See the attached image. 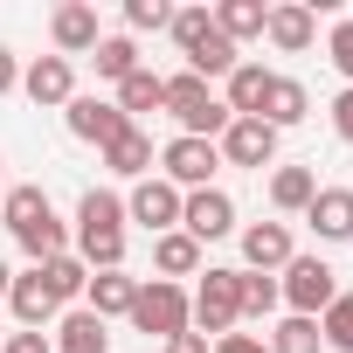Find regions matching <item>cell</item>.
<instances>
[{
	"label": "cell",
	"mask_w": 353,
	"mask_h": 353,
	"mask_svg": "<svg viewBox=\"0 0 353 353\" xmlns=\"http://www.w3.org/2000/svg\"><path fill=\"white\" fill-rule=\"evenodd\" d=\"M49 42H56V56H63V63L90 56V49L104 42V28H97V8H83V0H63V8L49 14Z\"/></svg>",
	"instance_id": "cell-13"
},
{
	"label": "cell",
	"mask_w": 353,
	"mask_h": 353,
	"mask_svg": "<svg viewBox=\"0 0 353 353\" xmlns=\"http://www.w3.org/2000/svg\"><path fill=\"white\" fill-rule=\"evenodd\" d=\"M132 298H139V277H125V270H90V284H83V312H97V319H132Z\"/></svg>",
	"instance_id": "cell-19"
},
{
	"label": "cell",
	"mask_w": 353,
	"mask_h": 353,
	"mask_svg": "<svg viewBox=\"0 0 353 353\" xmlns=\"http://www.w3.org/2000/svg\"><path fill=\"white\" fill-rule=\"evenodd\" d=\"M222 166V145L215 139H166L159 145V181H173L181 194H201Z\"/></svg>",
	"instance_id": "cell-7"
},
{
	"label": "cell",
	"mask_w": 353,
	"mask_h": 353,
	"mask_svg": "<svg viewBox=\"0 0 353 353\" xmlns=\"http://www.w3.org/2000/svg\"><path fill=\"white\" fill-rule=\"evenodd\" d=\"M319 339H325L332 353H353V291H339V298L319 312Z\"/></svg>",
	"instance_id": "cell-30"
},
{
	"label": "cell",
	"mask_w": 353,
	"mask_h": 353,
	"mask_svg": "<svg viewBox=\"0 0 353 353\" xmlns=\"http://www.w3.org/2000/svg\"><path fill=\"white\" fill-rule=\"evenodd\" d=\"M305 222H312L319 243H353V188H319Z\"/></svg>",
	"instance_id": "cell-18"
},
{
	"label": "cell",
	"mask_w": 353,
	"mask_h": 353,
	"mask_svg": "<svg viewBox=\"0 0 353 353\" xmlns=\"http://www.w3.org/2000/svg\"><path fill=\"white\" fill-rule=\"evenodd\" d=\"M63 125H70V139H83V145H97V152L132 132V118H125L111 97H90V90H77V97L63 104Z\"/></svg>",
	"instance_id": "cell-8"
},
{
	"label": "cell",
	"mask_w": 353,
	"mask_h": 353,
	"mask_svg": "<svg viewBox=\"0 0 353 353\" xmlns=\"http://www.w3.org/2000/svg\"><path fill=\"white\" fill-rule=\"evenodd\" d=\"M0 201H8V159H0Z\"/></svg>",
	"instance_id": "cell-41"
},
{
	"label": "cell",
	"mask_w": 353,
	"mask_h": 353,
	"mask_svg": "<svg viewBox=\"0 0 353 353\" xmlns=\"http://www.w3.org/2000/svg\"><path fill=\"white\" fill-rule=\"evenodd\" d=\"M263 42H270L277 56H298V49H312V42H319V14H312V8H298V0H284V8H270V14H263Z\"/></svg>",
	"instance_id": "cell-15"
},
{
	"label": "cell",
	"mask_w": 353,
	"mask_h": 353,
	"mask_svg": "<svg viewBox=\"0 0 353 353\" xmlns=\"http://www.w3.org/2000/svg\"><path fill=\"white\" fill-rule=\"evenodd\" d=\"M215 145H222V166H250V173L277 166V132H270L263 118H229V132H222Z\"/></svg>",
	"instance_id": "cell-10"
},
{
	"label": "cell",
	"mask_w": 353,
	"mask_h": 353,
	"mask_svg": "<svg viewBox=\"0 0 353 353\" xmlns=\"http://www.w3.org/2000/svg\"><path fill=\"white\" fill-rule=\"evenodd\" d=\"M8 284H14V270H8V256H0V298H8Z\"/></svg>",
	"instance_id": "cell-40"
},
{
	"label": "cell",
	"mask_w": 353,
	"mask_h": 353,
	"mask_svg": "<svg viewBox=\"0 0 353 353\" xmlns=\"http://www.w3.org/2000/svg\"><path fill=\"white\" fill-rule=\"evenodd\" d=\"M208 353H270V346H263L256 332H222V339H215Z\"/></svg>",
	"instance_id": "cell-36"
},
{
	"label": "cell",
	"mask_w": 353,
	"mask_h": 353,
	"mask_svg": "<svg viewBox=\"0 0 353 353\" xmlns=\"http://www.w3.org/2000/svg\"><path fill=\"white\" fill-rule=\"evenodd\" d=\"M201 256H208V250H201V243H194L188 229H166V236H152V270H159L166 284L194 277V270H201Z\"/></svg>",
	"instance_id": "cell-20"
},
{
	"label": "cell",
	"mask_w": 353,
	"mask_h": 353,
	"mask_svg": "<svg viewBox=\"0 0 353 353\" xmlns=\"http://www.w3.org/2000/svg\"><path fill=\"white\" fill-rule=\"evenodd\" d=\"M208 346H215V339H201V332H194V325H188V332H173V339H166V346H159V353H208Z\"/></svg>",
	"instance_id": "cell-38"
},
{
	"label": "cell",
	"mask_w": 353,
	"mask_h": 353,
	"mask_svg": "<svg viewBox=\"0 0 353 353\" xmlns=\"http://www.w3.org/2000/svg\"><path fill=\"white\" fill-rule=\"evenodd\" d=\"M21 97H28L35 111H63V104L77 97V63H63V56H35V63L21 70Z\"/></svg>",
	"instance_id": "cell-11"
},
{
	"label": "cell",
	"mask_w": 353,
	"mask_h": 353,
	"mask_svg": "<svg viewBox=\"0 0 353 353\" xmlns=\"http://www.w3.org/2000/svg\"><path fill=\"white\" fill-rule=\"evenodd\" d=\"M132 325L145 339H173L194 325V305H188V284H166V277H139V298H132Z\"/></svg>",
	"instance_id": "cell-4"
},
{
	"label": "cell",
	"mask_w": 353,
	"mask_h": 353,
	"mask_svg": "<svg viewBox=\"0 0 353 353\" xmlns=\"http://www.w3.org/2000/svg\"><path fill=\"white\" fill-rule=\"evenodd\" d=\"M42 270V284H49V298L56 305H77L83 298V284H90V270H83V256L77 250H63V256H49V263H35Z\"/></svg>",
	"instance_id": "cell-27"
},
{
	"label": "cell",
	"mask_w": 353,
	"mask_h": 353,
	"mask_svg": "<svg viewBox=\"0 0 353 353\" xmlns=\"http://www.w3.org/2000/svg\"><path fill=\"white\" fill-rule=\"evenodd\" d=\"M181 229L208 250V243L236 236V201H229L222 188H201V194H188V201H181Z\"/></svg>",
	"instance_id": "cell-12"
},
{
	"label": "cell",
	"mask_w": 353,
	"mask_h": 353,
	"mask_svg": "<svg viewBox=\"0 0 353 353\" xmlns=\"http://www.w3.org/2000/svg\"><path fill=\"white\" fill-rule=\"evenodd\" d=\"M305 118H312V90H305L298 77H277L270 97H263V125H270V132H291V125H305Z\"/></svg>",
	"instance_id": "cell-23"
},
{
	"label": "cell",
	"mask_w": 353,
	"mask_h": 353,
	"mask_svg": "<svg viewBox=\"0 0 353 353\" xmlns=\"http://www.w3.org/2000/svg\"><path fill=\"white\" fill-rule=\"evenodd\" d=\"M166 21H173V8H166V0H125V28H139V35L152 28V35H159Z\"/></svg>",
	"instance_id": "cell-34"
},
{
	"label": "cell",
	"mask_w": 353,
	"mask_h": 353,
	"mask_svg": "<svg viewBox=\"0 0 353 353\" xmlns=\"http://www.w3.org/2000/svg\"><path fill=\"white\" fill-rule=\"evenodd\" d=\"M8 312H14V325H21V332H49V325L63 319V305L49 298L42 270H21V277L8 284Z\"/></svg>",
	"instance_id": "cell-14"
},
{
	"label": "cell",
	"mask_w": 353,
	"mask_h": 353,
	"mask_svg": "<svg viewBox=\"0 0 353 353\" xmlns=\"http://www.w3.org/2000/svg\"><path fill=\"white\" fill-rule=\"evenodd\" d=\"M0 353H56V339H49V332H8Z\"/></svg>",
	"instance_id": "cell-35"
},
{
	"label": "cell",
	"mask_w": 353,
	"mask_h": 353,
	"mask_svg": "<svg viewBox=\"0 0 353 353\" xmlns=\"http://www.w3.org/2000/svg\"><path fill=\"white\" fill-rule=\"evenodd\" d=\"M270 83H277V70H263V63H236V70L222 77V104H229V118H263Z\"/></svg>",
	"instance_id": "cell-16"
},
{
	"label": "cell",
	"mask_w": 353,
	"mask_h": 353,
	"mask_svg": "<svg viewBox=\"0 0 353 353\" xmlns=\"http://www.w3.org/2000/svg\"><path fill=\"white\" fill-rule=\"evenodd\" d=\"M325 56H332V70H339V77H346V90H353V14L325 28Z\"/></svg>",
	"instance_id": "cell-33"
},
{
	"label": "cell",
	"mask_w": 353,
	"mask_h": 353,
	"mask_svg": "<svg viewBox=\"0 0 353 353\" xmlns=\"http://www.w3.org/2000/svg\"><path fill=\"white\" fill-rule=\"evenodd\" d=\"M56 353H111V339H104V319L97 312H83V305H70L56 325Z\"/></svg>",
	"instance_id": "cell-22"
},
{
	"label": "cell",
	"mask_w": 353,
	"mask_h": 353,
	"mask_svg": "<svg viewBox=\"0 0 353 353\" xmlns=\"http://www.w3.org/2000/svg\"><path fill=\"white\" fill-rule=\"evenodd\" d=\"M277 291H284V305H291L298 319H319V312H325V305L339 298V270H332L325 256H291V263H284V284H277Z\"/></svg>",
	"instance_id": "cell-6"
},
{
	"label": "cell",
	"mask_w": 353,
	"mask_h": 353,
	"mask_svg": "<svg viewBox=\"0 0 353 353\" xmlns=\"http://www.w3.org/2000/svg\"><path fill=\"white\" fill-rule=\"evenodd\" d=\"M181 201H188V194L152 173V181H139V188L125 194V222H139L145 236H166V229H181Z\"/></svg>",
	"instance_id": "cell-9"
},
{
	"label": "cell",
	"mask_w": 353,
	"mask_h": 353,
	"mask_svg": "<svg viewBox=\"0 0 353 353\" xmlns=\"http://www.w3.org/2000/svg\"><path fill=\"white\" fill-rule=\"evenodd\" d=\"M277 305H284L277 277H263V270H243V319H270Z\"/></svg>",
	"instance_id": "cell-31"
},
{
	"label": "cell",
	"mask_w": 353,
	"mask_h": 353,
	"mask_svg": "<svg viewBox=\"0 0 353 353\" xmlns=\"http://www.w3.org/2000/svg\"><path fill=\"white\" fill-rule=\"evenodd\" d=\"M263 14H270V8H256V0H215V8H208L215 35H222V42H236V49L263 35Z\"/></svg>",
	"instance_id": "cell-24"
},
{
	"label": "cell",
	"mask_w": 353,
	"mask_h": 353,
	"mask_svg": "<svg viewBox=\"0 0 353 353\" xmlns=\"http://www.w3.org/2000/svg\"><path fill=\"white\" fill-rule=\"evenodd\" d=\"M166 111L181 118V139H222V132H229V104H222V90L201 83V77H188V70L166 77Z\"/></svg>",
	"instance_id": "cell-3"
},
{
	"label": "cell",
	"mask_w": 353,
	"mask_h": 353,
	"mask_svg": "<svg viewBox=\"0 0 353 353\" xmlns=\"http://www.w3.org/2000/svg\"><path fill=\"white\" fill-rule=\"evenodd\" d=\"M90 63H97V83H111V90H118V83L139 70V42H132V35H104V42L90 49Z\"/></svg>",
	"instance_id": "cell-28"
},
{
	"label": "cell",
	"mask_w": 353,
	"mask_h": 353,
	"mask_svg": "<svg viewBox=\"0 0 353 353\" xmlns=\"http://www.w3.org/2000/svg\"><path fill=\"white\" fill-rule=\"evenodd\" d=\"M188 305H194V332L208 339H222V332H236V319H243V270H208L194 291H188Z\"/></svg>",
	"instance_id": "cell-5"
},
{
	"label": "cell",
	"mask_w": 353,
	"mask_h": 353,
	"mask_svg": "<svg viewBox=\"0 0 353 353\" xmlns=\"http://www.w3.org/2000/svg\"><path fill=\"white\" fill-rule=\"evenodd\" d=\"M332 132L353 145V90H339V97H332Z\"/></svg>",
	"instance_id": "cell-37"
},
{
	"label": "cell",
	"mask_w": 353,
	"mask_h": 353,
	"mask_svg": "<svg viewBox=\"0 0 353 353\" xmlns=\"http://www.w3.org/2000/svg\"><path fill=\"white\" fill-rule=\"evenodd\" d=\"M8 90H21V63H14L8 42H0V97H8Z\"/></svg>",
	"instance_id": "cell-39"
},
{
	"label": "cell",
	"mask_w": 353,
	"mask_h": 353,
	"mask_svg": "<svg viewBox=\"0 0 353 353\" xmlns=\"http://www.w3.org/2000/svg\"><path fill=\"white\" fill-rule=\"evenodd\" d=\"M111 104H118V111H125V118L139 125L145 111H166V77H152V70L139 63V70H132V77L118 83V97H111Z\"/></svg>",
	"instance_id": "cell-25"
},
{
	"label": "cell",
	"mask_w": 353,
	"mask_h": 353,
	"mask_svg": "<svg viewBox=\"0 0 353 353\" xmlns=\"http://www.w3.org/2000/svg\"><path fill=\"white\" fill-rule=\"evenodd\" d=\"M291 256H298V243H291L284 222H250V229H243V270H263V277H270V270H284Z\"/></svg>",
	"instance_id": "cell-17"
},
{
	"label": "cell",
	"mask_w": 353,
	"mask_h": 353,
	"mask_svg": "<svg viewBox=\"0 0 353 353\" xmlns=\"http://www.w3.org/2000/svg\"><path fill=\"white\" fill-rule=\"evenodd\" d=\"M77 256L83 270H125V194L90 188L77 201Z\"/></svg>",
	"instance_id": "cell-1"
},
{
	"label": "cell",
	"mask_w": 353,
	"mask_h": 353,
	"mask_svg": "<svg viewBox=\"0 0 353 353\" xmlns=\"http://www.w3.org/2000/svg\"><path fill=\"white\" fill-rule=\"evenodd\" d=\"M270 353H325V339H319V319H298V312H284L277 325H270V339H263Z\"/></svg>",
	"instance_id": "cell-29"
},
{
	"label": "cell",
	"mask_w": 353,
	"mask_h": 353,
	"mask_svg": "<svg viewBox=\"0 0 353 353\" xmlns=\"http://www.w3.org/2000/svg\"><path fill=\"white\" fill-rule=\"evenodd\" d=\"M152 159H159V152H152V132H139V125H132L125 139H111V145H104V166L118 173V181H132V188H139V181H152Z\"/></svg>",
	"instance_id": "cell-21"
},
{
	"label": "cell",
	"mask_w": 353,
	"mask_h": 353,
	"mask_svg": "<svg viewBox=\"0 0 353 353\" xmlns=\"http://www.w3.org/2000/svg\"><path fill=\"white\" fill-rule=\"evenodd\" d=\"M208 28H215V21H208V8H173V21H166L173 49H194V42H201Z\"/></svg>",
	"instance_id": "cell-32"
},
{
	"label": "cell",
	"mask_w": 353,
	"mask_h": 353,
	"mask_svg": "<svg viewBox=\"0 0 353 353\" xmlns=\"http://www.w3.org/2000/svg\"><path fill=\"white\" fill-rule=\"evenodd\" d=\"M0 222L14 229V243H21L35 263H49V256L70 250V229L56 222V201H49L42 188H8V201H0Z\"/></svg>",
	"instance_id": "cell-2"
},
{
	"label": "cell",
	"mask_w": 353,
	"mask_h": 353,
	"mask_svg": "<svg viewBox=\"0 0 353 353\" xmlns=\"http://www.w3.org/2000/svg\"><path fill=\"white\" fill-rule=\"evenodd\" d=\"M312 194H319V173H312V166H277V173H270V208H277V215H305Z\"/></svg>",
	"instance_id": "cell-26"
}]
</instances>
